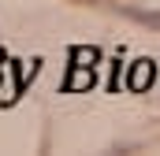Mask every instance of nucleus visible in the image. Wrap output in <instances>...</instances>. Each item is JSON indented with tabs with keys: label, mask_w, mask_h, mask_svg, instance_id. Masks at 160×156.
<instances>
[{
	"label": "nucleus",
	"mask_w": 160,
	"mask_h": 156,
	"mask_svg": "<svg viewBox=\"0 0 160 156\" xmlns=\"http://www.w3.org/2000/svg\"><path fill=\"white\" fill-rule=\"evenodd\" d=\"M119 15L134 19V22H142V26H153V30H160V11H145V7H127V4H119Z\"/></svg>",
	"instance_id": "f257e3e1"
},
{
	"label": "nucleus",
	"mask_w": 160,
	"mask_h": 156,
	"mask_svg": "<svg viewBox=\"0 0 160 156\" xmlns=\"http://www.w3.org/2000/svg\"><path fill=\"white\" fill-rule=\"evenodd\" d=\"M0 63H4V56H0Z\"/></svg>",
	"instance_id": "f03ea898"
}]
</instances>
